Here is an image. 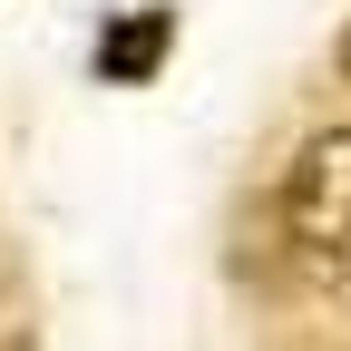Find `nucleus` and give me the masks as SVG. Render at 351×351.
<instances>
[{"mask_svg": "<svg viewBox=\"0 0 351 351\" xmlns=\"http://www.w3.org/2000/svg\"><path fill=\"white\" fill-rule=\"evenodd\" d=\"M283 234L293 263L313 274L332 302H351V127L302 147V166L283 176Z\"/></svg>", "mask_w": 351, "mask_h": 351, "instance_id": "f257e3e1", "label": "nucleus"}, {"mask_svg": "<svg viewBox=\"0 0 351 351\" xmlns=\"http://www.w3.org/2000/svg\"><path fill=\"white\" fill-rule=\"evenodd\" d=\"M166 10H127V20H108V39H98V78H156V59H166Z\"/></svg>", "mask_w": 351, "mask_h": 351, "instance_id": "f03ea898", "label": "nucleus"}, {"mask_svg": "<svg viewBox=\"0 0 351 351\" xmlns=\"http://www.w3.org/2000/svg\"><path fill=\"white\" fill-rule=\"evenodd\" d=\"M341 69H351V39H341Z\"/></svg>", "mask_w": 351, "mask_h": 351, "instance_id": "7ed1b4c3", "label": "nucleus"}]
</instances>
